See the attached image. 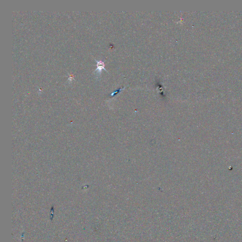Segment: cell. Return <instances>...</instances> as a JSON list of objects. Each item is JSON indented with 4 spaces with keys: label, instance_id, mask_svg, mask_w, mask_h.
Wrapping results in <instances>:
<instances>
[{
    "label": "cell",
    "instance_id": "obj_1",
    "mask_svg": "<svg viewBox=\"0 0 242 242\" xmlns=\"http://www.w3.org/2000/svg\"><path fill=\"white\" fill-rule=\"evenodd\" d=\"M97 63V68L96 70L95 71V73H96V75L97 76L99 77L100 76L101 74V72H102V69L105 70L107 72L106 69H105V64L104 63L101 61H97L95 60Z\"/></svg>",
    "mask_w": 242,
    "mask_h": 242
}]
</instances>
